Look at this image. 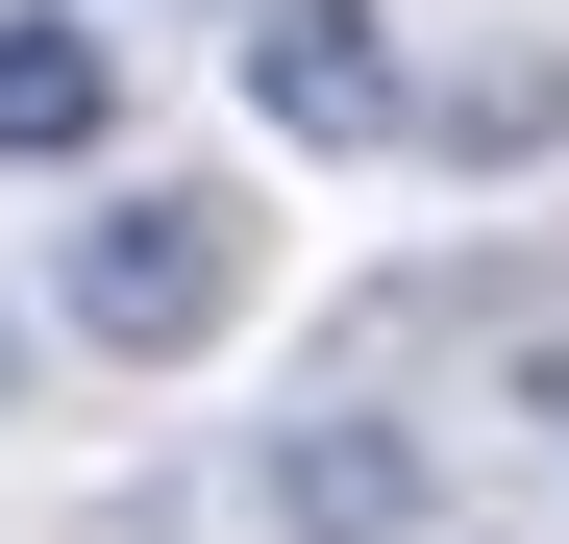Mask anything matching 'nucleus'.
I'll return each mask as SVG.
<instances>
[{
  "instance_id": "20e7f679",
  "label": "nucleus",
  "mask_w": 569,
  "mask_h": 544,
  "mask_svg": "<svg viewBox=\"0 0 569 544\" xmlns=\"http://www.w3.org/2000/svg\"><path fill=\"white\" fill-rule=\"evenodd\" d=\"M100 149H124V26L26 0L0 26V173H100Z\"/></svg>"
},
{
  "instance_id": "423d86ee",
  "label": "nucleus",
  "mask_w": 569,
  "mask_h": 544,
  "mask_svg": "<svg viewBox=\"0 0 569 544\" xmlns=\"http://www.w3.org/2000/svg\"><path fill=\"white\" fill-rule=\"evenodd\" d=\"M173 26H199V0H173ZM223 26H248V0H223Z\"/></svg>"
},
{
  "instance_id": "39448f33",
  "label": "nucleus",
  "mask_w": 569,
  "mask_h": 544,
  "mask_svg": "<svg viewBox=\"0 0 569 544\" xmlns=\"http://www.w3.org/2000/svg\"><path fill=\"white\" fill-rule=\"evenodd\" d=\"M0 396H26V322H0Z\"/></svg>"
},
{
  "instance_id": "f257e3e1",
  "label": "nucleus",
  "mask_w": 569,
  "mask_h": 544,
  "mask_svg": "<svg viewBox=\"0 0 569 544\" xmlns=\"http://www.w3.org/2000/svg\"><path fill=\"white\" fill-rule=\"evenodd\" d=\"M50 322L124 346V372L223 346V322H248V173H100V199L50 223Z\"/></svg>"
},
{
  "instance_id": "f03ea898",
  "label": "nucleus",
  "mask_w": 569,
  "mask_h": 544,
  "mask_svg": "<svg viewBox=\"0 0 569 544\" xmlns=\"http://www.w3.org/2000/svg\"><path fill=\"white\" fill-rule=\"evenodd\" d=\"M272 544H470V520H446V445L371 396V346L272 421Z\"/></svg>"
},
{
  "instance_id": "7ed1b4c3",
  "label": "nucleus",
  "mask_w": 569,
  "mask_h": 544,
  "mask_svg": "<svg viewBox=\"0 0 569 544\" xmlns=\"http://www.w3.org/2000/svg\"><path fill=\"white\" fill-rule=\"evenodd\" d=\"M248 124H272V149H397V124H421L397 0H248Z\"/></svg>"
}]
</instances>
